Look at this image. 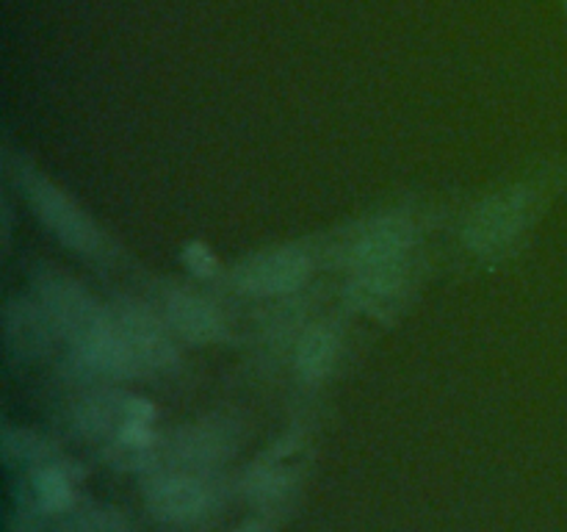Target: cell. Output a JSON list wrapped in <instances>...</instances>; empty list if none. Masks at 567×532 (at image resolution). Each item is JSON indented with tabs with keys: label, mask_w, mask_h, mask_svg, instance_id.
<instances>
[{
	"label": "cell",
	"mask_w": 567,
	"mask_h": 532,
	"mask_svg": "<svg viewBox=\"0 0 567 532\" xmlns=\"http://www.w3.org/2000/svg\"><path fill=\"white\" fill-rule=\"evenodd\" d=\"M313 260L302 247H277L241 260L233 269V286L249 297H280L302 286Z\"/></svg>",
	"instance_id": "obj_9"
},
{
	"label": "cell",
	"mask_w": 567,
	"mask_h": 532,
	"mask_svg": "<svg viewBox=\"0 0 567 532\" xmlns=\"http://www.w3.org/2000/svg\"><path fill=\"white\" fill-rule=\"evenodd\" d=\"M33 288H37V299L48 310L55 332L66 338L75 352L86 349L109 327V308H100L92 294L64 272L53 269V266H39V272L33 275Z\"/></svg>",
	"instance_id": "obj_2"
},
{
	"label": "cell",
	"mask_w": 567,
	"mask_h": 532,
	"mask_svg": "<svg viewBox=\"0 0 567 532\" xmlns=\"http://www.w3.org/2000/svg\"><path fill=\"white\" fill-rule=\"evenodd\" d=\"M532 211V192L526 186H513L493 194L468 216L463 231L465 247L480 258H498L507 253L524 233Z\"/></svg>",
	"instance_id": "obj_6"
},
{
	"label": "cell",
	"mask_w": 567,
	"mask_h": 532,
	"mask_svg": "<svg viewBox=\"0 0 567 532\" xmlns=\"http://www.w3.org/2000/svg\"><path fill=\"white\" fill-rule=\"evenodd\" d=\"M53 532H131V521L122 510L109 504H86V508L66 510Z\"/></svg>",
	"instance_id": "obj_16"
},
{
	"label": "cell",
	"mask_w": 567,
	"mask_h": 532,
	"mask_svg": "<svg viewBox=\"0 0 567 532\" xmlns=\"http://www.w3.org/2000/svg\"><path fill=\"white\" fill-rule=\"evenodd\" d=\"M17 181H20V188L25 192L33 214L39 216V222H42L61 244H66V247L83 255L103 253V233H100V227L94 225L92 216H89L70 194L61 192L50 177L31 170V166L22 164V161L17 164Z\"/></svg>",
	"instance_id": "obj_3"
},
{
	"label": "cell",
	"mask_w": 567,
	"mask_h": 532,
	"mask_svg": "<svg viewBox=\"0 0 567 532\" xmlns=\"http://www.w3.org/2000/svg\"><path fill=\"white\" fill-rule=\"evenodd\" d=\"M565 6H567V0H565Z\"/></svg>",
	"instance_id": "obj_20"
},
{
	"label": "cell",
	"mask_w": 567,
	"mask_h": 532,
	"mask_svg": "<svg viewBox=\"0 0 567 532\" xmlns=\"http://www.w3.org/2000/svg\"><path fill=\"white\" fill-rule=\"evenodd\" d=\"M164 319L169 330L188 344H210L225 336V321L216 305L186 288H175L166 297Z\"/></svg>",
	"instance_id": "obj_11"
},
{
	"label": "cell",
	"mask_w": 567,
	"mask_h": 532,
	"mask_svg": "<svg viewBox=\"0 0 567 532\" xmlns=\"http://www.w3.org/2000/svg\"><path fill=\"white\" fill-rule=\"evenodd\" d=\"M214 474H194L181 469H150L147 480L142 482L144 504L153 519L164 524H194L214 508L216 488Z\"/></svg>",
	"instance_id": "obj_5"
},
{
	"label": "cell",
	"mask_w": 567,
	"mask_h": 532,
	"mask_svg": "<svg viewBox=\"0 0 567 532\" xmlns=\"http://www.w3.org/2000/svg\"><path fill=\"white\" fill-rule=\"evenodd\" d=\"M297 447L293 441H282V447H277L275 452L266 458V463H258L247 474V482H244V491H247V499L260 510H275L280 508L282 502L291 493V474L282 469V454L291 452Z\"/></svg>",
	"instance_id": "obj_13"
},
{
	"label": "cell",
	"mask_w": 567,
	"mask_h": 532,
	"mask_svg": "<svg viewBox=\"0 0 567 532\" xmlns=\"http://www.w3.org/2000/svg\"><path fill=\"white\" fill-rule=\"evenodd\" d=\"M39 515L42 513L33 504L28 485H20L14 493V508H11L9 521H6V532H42Z\"/></svg>",
	"instance_id": "obj_17"
},
{
	"label": "cell",
	"mask_w": 567,
	"mask_h": 532,
	"mask_svg": "<svg viewBox=\"0 0 567 532\" xmlns=\"http://www.w3.org/2000/svg\"><path fill=\"white\" fill-rule=\"evenodd\" d=\"M338 358V336L324 325H316L310 330H305V336L297 344V371L302 375V380L319 382L330 375V369L336 366Z\"/></svg>",
	"instance_id": "obj_15"
},
{
	"label": "cell",
	"mask_w": 567,
	"mask_h": 532,
	"mask_svg": "<svg viewBox=\"0 0 567 532\" xmlns=\"http://www.w3.org/2000/svg\"><path fill=\"white\" fill-rule=\"evenodd\" d=\"M181 258L183 264H186V269L197 277H214L216 269H219V260L210 253L208 244L203 242H188L186 247H183Z\"/></svg>",
	"instance_id": "obj_18"
},
{
	"label": "cell",
	"mask_w": 567,
	"mask_h": 532,
	"mask_svg": "<svg viewBox=\"0 0 567 532\" xmlns=\"http://www.w3.org/2000/svg\"><path fill=\"white\" fill-rule=\"evenodd\" d=\"M155 408L144 397H133L125 391H97L83 397L75 405V427L83 438L114 447L133 427L153 424Z\"/></svg>",
	"instance_id": "obj_7"
},
{
	"label": "cell",
	"mask_w": 567,
	"mask_h": 532,
	"mask_svg": "<svg viewBox=\"0 0 567 532\" xmlns=\"http://www.w3.org/2000/svg\"><path fill=\"white\" fill-rule=\"evenodd\" d=\"M59 336L42 303L14 297L3 305V347L14 360H37Z\"/></svg>",
	"instance_id": "obj_10"
},
{
	"label": "cell",
	"mask_w": 567,
	"mask_h": 532,
	"mask_svg": "<svg viewBox=\"0 0 567 532\" xmlns=\"http://www.w3.org/2000/svg\"><path fill=\"white\" fill-rule=\"evenodd\" d=\"M83 471L72 460L61 458L55 463L42 466V469L28 471V491H31L33 504L42 515H64L75 504V482L81 480Z\"/></svg>",
	"instance_id": "obj_12"
},
{
	"label": "cell",
	"mask_w": 567,
	"mask_h": 532,
	"mask_svg": "<svg viewBox=\"0 0 567 532\" xmlns=\"http://www.w3.org/2000/svg\"><path fill=\"white\" fill-rule=\"evenodd\" d=\"M230 532H269V521L264 519H252V521H244V524L233 526Z\"/></svg>",
	"instance_id": "obj_19"
},
{
	"label": "cell",
	"mask_w": 567,
	"mask_h": 532,
	"mask_svg": "<svg viewBox=\"0 0 567 532\" xmlns=\"http://www.w3.org/2000/svg\"><path fill=\"white\" fill-rule=\"evenodd\" d=\"M111 310L116 330L125 338L131 352L136 355L144 375L166 371L177 366V349L172 341V330L166 319L155 316L153 308L136 303V299H120Z\"/></svg>",
	"instance_id": "obj_8"
},
{
	"label": "cell",
	"mask_w": 567,
	"mask_h": 532,
	"mask_svg": "<svg viewBox=\"0 0 567 532\" xmlns=\"http://www.w3.org/2000/svg\"><path fill=\"white\" fill-rule=\"evenodd\" d=\"M415 244L413 222L404 216H382L371 222L349 249L352 283L349 297L369 314L382 316L396 308L408 286L410 253Z\"/></svg>",
	"instance_id": "obj_1"
},
{
	"label": "cell",
	"mask_w": 567,
	"mask_h": 532,
	"mask_svg": "<svg viewBox=\"0 0 567 532\" xmlns=\"http://www.w3.org/2000/svg\"><path fill=\"white\" fill-rule=\"evenodd\" d=\"M238 441H241V430L236 421L225 416L192 421V424L177 427L161 443L155 469L166 466V469L194 471V474H214L238 452Z\"/></svg>",
	"instance_id": "obj_4"
},
{
	"label": "cell",
	"mask_w": 567,
	"mask_h": 532,
	"mask_svg": "<svg viewBox=\"0 0 567 532\" xmlns=\"http://www.w3.org/2000/svg\"><path fill=\"white\" fill-rule=\"evenodd\" d=\"M0 454L9 469H42V466L61 460V449L53 441H48L39 432L25 430V427H3L0 436Z\"/></svg>",
	"instance_id": "obj_14"
}]
</instances>
